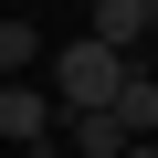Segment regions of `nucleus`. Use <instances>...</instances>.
<instances>
[{
  "label": "nucleus",
  "mask_w": 158,
  "mask_h": 158,
  "mask_svg": "<svg viewBox=\"0 0 158 158\" xmlns=\"http://www.w3.org/2000/svg\"><path fill=\"white\" fill-rule=\"evenodd\" d=\"M127 74H137V63H127L116 42L85 32V42H53V74H42V85L63 95V116H106V106L127 95Z\"/></svg>",
  "instance_id": "f257e3e1"
},
{
  "label": "nucleus",
  "mask_w": 158,
  "mask_h": 158,
  "mask_svg": "<svg viewBox=\"0 0 158 158\" xmlns=\"http://www.w3.org/2000/svg\"><path fill=\"white\" fill-rule=\"evenodd\" d=\"M0 148H21V158H63L74 148V116H63V95L42 85H0Z\"/></svg>",
  "instance_id": "f03ea898"
},
{
  "label": "nucleus",
  "mask_w": 158,
  "mask_h": 158,
  "mask_svg": "<svg viewBox=\"0 0 158 158\" xmlns=\"http://www.w3.org/2000/svg\"><path fill=\"white\" fill-rule=\"evenodd\" d=\"M148 32H158V0H95V42H116L127 63H137Z\"/></svg>",
  "instance_id": "7ed1b4c3"
},
{
  "label": "nucleus",
  "mask_w": 158,
  "mask_h": 158,
  "mask_svg": "<svg viewBox=\"0 0 158 158\" xmlns=\"http://www.w3.org/2000/svg\"><path fill=\"white\" fill-rule=\"evenodd\" d=\"M106 116H116V127H127V148H148V137H158V74H148V63H137V74H127V95H116V106H106Z\"/></svg>",
  "instance_id": "20e7f679"
},
{
  "label": "nucleus",
  "mask_w": 158,
  "mask_h": 158,
  "mask_svg": "<svg viewBox=\"0 0 158 158\" xmlns=\"http://www.w3.org/2000/svg\"><path fill=\"white\" fill-rule=\"evenodd\" d=\"M42 63H53V42H42L32 21H0V85H32Z\"/></svg>",
  "instance_id": "39448f33"
},
{
  "label": "nucleus",
  "mask_w": 158,
  "mask_h": 158,
  "mask_svg": "<svg viewBox=\"0 0 158 158\" xmlns=\"http://www.w3.org/2000/svg\"><path fill=\"white\" fill-rule=\"evenodd\" d=\"M74 158H127V127L116 116H74Z\"/></svg>",
  "instance_id": "423d86ee"
},
{
  "label": "nucleus",
  "mask_w": 158,
  "mask_h": 158,
  "mask_svg": "<svg viewBox=\"0 0 158 158\" xmlns=\"http://www.w3.org/2000/svg\"><path fill=\"white\" fill-rule=\"evenodd\" d=\"M127 158H158V137H148V148H127Z\"/></svg>",
  "instance_id": "0eeeda50"
}]
</instances>
